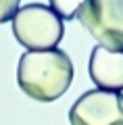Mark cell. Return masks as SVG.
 <instances>
[{"label":"cell","mask_w":123,"mask_h":125,"mask_svg":"<svg viewBox=\"0 0 123 125\" xmlns=\"http://www.w3.org/2000/svg\"><path fill=\"white\" fill-rule=\"evenodd\" d=\"M73 81V62L61 48L25 50L17 65L21 92L38 102L58 100Z\"/></svg>","instance_id":"6da1fadb"},{"label":"cell","mask_w":123,"mask_h":125,"mask_svg":"<svg viewBox=\"0 0 123 125\" xmlns=\"http://www.w3.org/2000/svg\"><path fill=\"white\" fill-rule=\"evenodd\" d=\"M11 25H13V36L27 50L56 48L65 33L63 19L48 4L40 2L19 6L15 17L11 19Z\"/></svg>","instance_id":"7a4b0ae2"},{"label":"cell","mask_w":123,"mask_h":125,"mask_svg":"<svg viewBox=\"0 0 123 125\" xmlns=\"http://www.w3.org/2000/svg\"><path fill=\"white\" fill-rule=\"evenodd\" d=\"M77 19L100 46L123 50V0H84Z\"/></svg>","instance_id":"3957f363"},{"label":"cell","mask_w":123,"mask_h":125,"mask_svg":"<svg viewBox=\"0 0 123 125\" xmlns=\"http://www.w3.org/2000/svg\"><path fill=\"white\" fill-rule=\"evenodd\" d=\"M71 125H123V94L113 90H88L69 111Z\"/></svg>","instance_id":"277c9868"},{"label":"cell","mask_w":123,"mask_h":125,"mask_svg":"<svg viewBox=\"0 0 123 125\" xmlns=\"http://www.w3.org/2000/svg\"><path fill=\"white\" fill-rule=\"evenodd\" d=\"M88 73L96 88L123 92V50H113L98 44L90 54Z\"/></svg>","instance_id":"5b68a950"},{"label":"cell","mask_w":123,"mask_h":125,"mask_svg":"<svg viewBox=\"0 0 123 125\" xmlns=\"http://www.w3.org/2000/svg\"><path fill=\"white\" fill-rule=\"evenodd\" d=\"M50 9L63 19V21H71V19H77L79 10L84 6V0H48Z\"/></svg>","instance_id":"8992f818"},{"label":"cell","mask_w":123,"mask_h":125,"mask_svg":"<svg viewBox=\"0 0 123 125\" xmlns=\"http://www.w3.org/2000/svg\"><path fill=\"white\" fill-rule=\"evenodd\" d=\"M19 4H21V0H0V23L11 21L19 10Z\"/></svg>","instance_id":"52a82bcc"}]
</instances>
